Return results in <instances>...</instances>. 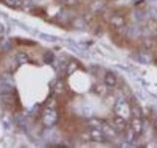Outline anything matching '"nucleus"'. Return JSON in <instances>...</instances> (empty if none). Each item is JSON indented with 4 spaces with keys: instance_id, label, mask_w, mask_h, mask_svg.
Listing matches in <instances>:
<instances>
[{
    "instance_id": "f257e3e1",
    "label": "nucleus",
    "mask_w": 157,
    "mask_h": 148,
    "mask_svg": "<svg viewBox=\"0 0 157 148\" xmlns=\"http://www.w3.org/2000/svg\"><path fill=\"white\" fill-rule=\"evenodd\" d=\"M90 132V138L92 140H94L96 142H104L105 140V134L103 130H101L100 128L98 127H90V130H88Z\"/></svg>"
},
{
    "instance_id": "f03ea898",
    "label": "nucleus",
    "mask_w": 157,
    "mask_h": 148,
    "mask_svg": "<svg viewBox=\"0 0 157 148\" xmlns=\"http://www.w3.org/2000/svg\"><path fill=\"white\" fill-rule=\"evenodd\" d=\"M141 127H142V125H141L140 118L134 117L131 123V128L132 130V131L135 132V134H140L141 132Z\"/></svg>"
},
{
    "instance_id": "7ed1b4c3",
    "label": "nucleus",
    "mask_w": 157,
    "mask_h": 148,
    "mask_svg": "<svg viewBox=\"0 0 157 148\" xmlns=\"http://www.w3.org/2000/svg\"><path fill=\"white\" fill-rule=\"evenodd\" d=\"M114 125L120 131L127 130V121L124 120L123 117H116L114 118Z\"/></svg>"
},
{
    "instance_id": "20e7f679",
    "label": "nucleus",
    "mask_w": 157,
    "mask_h": 148,
    "mask_svg": "<svg viewBox=\"0 0 157 148\" xmlns=\"http://www.w3.org/2000/svg\"><path fill=\"white\" fill-rule=\"evenodd\" d=\"M115 110L119 113H124L123 112H125V111H130L131 112V109H129V106L127 105V103L124 100H123V99L117 101V103L115 104Z\"/></svg>"
},
{
    "instance_id": "39448f33",
    "label": "nucleus",
    "mask_w": 157,
    "mask_h": 148,
    "mask_svg": "<svg viewBox=\"0 0 157 148\" xmlns=\"http://www.w3.org/2000/svg\"><path fill=\"white\" fill-rule=\"evenodd\" d=\"M105 84L108 86H114L116 84V77L112 72H107L104 76Z\"/></svg>"
},
{
    "instance_id": "423d86ee",
    "label": "nucleus",
    "mask_w": 157,
    "mask_h": 148,
    "mask_svg": "<svg viewBox=\"0 0 157 148\" xmlns=\"http://www.w3.org/2000/svg\"><path fill=\"white\" fill-rule=\"evenodd\" d=\"M111 24L116 28H120V27L124 26V25H125V20L123 19L122 17L115 16V17H113L111 19Z\"/></svg>"
},
{
    "instance_id": "0eeeda50",
    "label": "nucleus",
    "mask_w": 157,
    "mask_h": 148,
    "mask_svg": "<svg viewBox=\"0 0 157 148\" xmlns=\"http://www.w3.org/2000/svg\"><path fill=\"white\" fill-rule=\"evenodd\" d=\"M131 109V113H132V116H134L135 117H139L140 118L141 116H142V113H141V109L137 106V105H132L130 107Z\"/></svg>"
},
{
    "instance_id": "6e6552de",
    "label": "nucleus",
    "mask_w": 157,
    "mask_h": 148,
    "mask_svg": "<svg viewBox=\"0 0 157 148\" xmlns=\"http://www.w3.org/2000/svg\"><path fill=\"white\" fill-rule=\"evenodd\" d=\"M154 127H155L156 130H157V120H156V121H154Z\"/></svg>"
}]
</instances>
